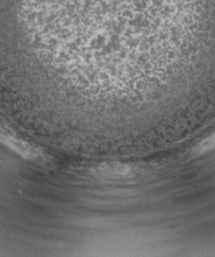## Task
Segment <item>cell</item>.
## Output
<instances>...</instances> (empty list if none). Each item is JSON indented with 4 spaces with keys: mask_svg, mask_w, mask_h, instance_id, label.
Wrapping results in <instances>:
<instances>
[{
    "mask_svg": "<svg viewBox=\"0 0 215 257\" xmlns=\"http://www.w3.org/2000/svg\"><path fill=\"white\" fill-rule=\"evenodd\" d=\"M213 148H215V134H213L212 136H210L209 138L204 140L202 143H200L196 147L195 151L200 154V153H204L206 151H209Z\"/></svg>",
    "mask_w": 215,
    "mask_h": 257,
    "instance_id": "cell-1",
    "label": "cell"
}]
</instances>
